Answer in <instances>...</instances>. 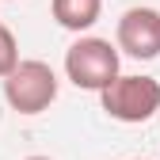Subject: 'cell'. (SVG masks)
<instances>
[{
    "label": "cell",
    "mask_w": 160,
    "mask_h": 160,
    "mask_svg": "<svg viewBox=\"0 0 160 160\" xmlns=\"http://www.w3.org/2000/svg\"><path fill=\"white\" fill-rule=\"evenodd\" d=\"M114 46L133 61L160 57V12L156 8H126L114 27Z\"/></svg>",
    "instance_id": "4"
},
{
    "label": "cell",
    "mask_w": 160,
    "mask_h": 160,
    "mask_svg": "<svg viewBox=\"0 0 160 160\" xmlns=\"http://www.w3.org/2000/svg\"><path fill=\"white\" fill-rule=\"evenodd\" d=\"M27 160H50V156H27Z\"/></svg>",
    "instance_id": "7"
},
{
    "label": "cell",
    "mask_w": 160,
    "mask_h": 160,
    "mask_svg": "<svg viewBox=\"0 0 160 160\" xmlns=\"http://www.w3.org/2000/svg\"><path fill=\"white\" fill-rule=\"evenodd\" d=\"M65 76L80 92H103L118 76V46H111V38L80 34L65 50Z\"/></svg>",
    "instance_id": "2"
},
{
    "label": "cell",
    "mask_w": 160,
    "mask_h": 160,
    "mask_svg": "<svg viewBox=\"0 0 160 160\" xmlns=\"http://www.w3.org/2000/svg\"><path fill=\"white\" fill-rule=\"evenodd\" d=\"M99 107H103L114 122L141 126L160 111V80L156 76H122L118 72L111 84L99 92Z\"/></svg>",
    "instance_id": "1"
},
{
    "label": "cell",
    "mask_w": 160,
    "mask_h": 160,
    "mask_svg": "<svg viewBox=\"0 0 160 160\" xmlns=\"http://www.w3.org/2000/svg\"><path fill=\"white\" fill-rule=\"evenodd\" d=\"M19 65V42L8 27H0V80H4L12 69Z\"/></svg>",
    "instance_id": "6"
},
{
    "label": "cell",
    "mask_w": 160,
    "mask_h": 160,
    "mask_svg": "<svg viewBox=\"0 0 160 160\" xmlns=\"http://www.w3.org/2000/svg\"><path fill=\"white\" fill-rule=\"evenodd\" d=\"M50 15L57 19V27H65L72 34H84L99 23L103 0H50Z\"/></svg>",
    "instance_id": "5"
},
{
    "label": "cell",
    "mask_w": 160,
    "mask_h": 160,
    "mask_svg": "<svg viewBox=\"0 0 160 160\" xmlns=\"http://www.w3.org/2000/svg\"><path fill=\"white\" fill-rule=\"evenodd\" d=\"M57 88H61L57 72L46 61H38V57L19 61L4 76V99H8V107L19 111V114H42L57 99Z\"/></svg>",
    "instance_id": "3"
},
{
    "label": "cell",
    "mask_w": 160,
    "mask_h": 160,
    "mask_svg": "<svg viewBox=\"0 0 160 160\" xmlns=\"http://www.w3.org/2000/svg\"><path fill=\"white\" fill-rule=\"evenodd\" d=\"M0 27H4V23H0Z\"/></svg>",
    "instance_id": "8"
}]
</instances>
